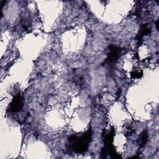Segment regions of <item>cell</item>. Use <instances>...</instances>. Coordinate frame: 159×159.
Returning a JSON list of instances; mask_svg holds the SVG:
<instances>
[{
	"label": "cell",
	"instance_id": "cell-8",
	"mask_svg": "<svg viewBox=\"0 0 159 159\" xmlns=\"http://www.w3.org/2000/svg\"><path fill=\"white\" fill-rule=\"evenodd\" d=\"M155 26H156L157 29H158V20H157V21H156V23H155Z\"/></svg>",
	"mask_w": 159,
	"mask_h": 159
},
{
	"label": "cell",
	"instance_id": "cell-7",
	"mask_svg": "<svg viewBox=\"0 0 159 159\" xmlns=\"http://www.w3.org/2000/svg\"><path fill=\"white\" fill-rule=\"evenodd\" d=\"M121 93V89H119V90H118V93H117V95L118 96V97H120Z\"/></svg>",
	"mask_w": 159,
	"mask_h": 159
},
{
	"label": "cell",
	"instance_id": "cell-5",
	"mask_svg": "<svg viewBox=\"0 0 159 159\" xmlns=\"http://www.w3.org/2000/svg\"><path fill=\"white\" fill-rule=\"evenodd\" d=\"M148 134L146 131H144L143 132L140 137L139 138V141H138V143H139V145L140 147H143L145 145L147 140H148Z\"/></svg>",
	"mask_w": 159,
	"mask_h": 159
},
{
	"label": "cell",
	"instance_id": "cell-4",
	"mask_svg": "<svg viewBox=\"0 0 159 159\" xmlns=\"http://www.w3.org/2000/svg\"><path fill=\"white\" fill-rule=\"evenodd\" d=\"M150 32V29L148 28V26L146 24H144L139 31V34L137 36V39L139 42L141 41L143 37L145 36L146 34H148Z\"/></svg>",
	"mask_w": 159,
	"mask_h": 159
},
{
	"label": "cell",
	"instance_id": "cell-6",
	"mask_svg": "<svg viewBox=\"0 0 159 159\" xmlns=\"http://www.w3.org/2000/svg\"><path fill=\"white\" fill-rule=\"evenodd\" d=\"M142 72L140 70H134L132 71V72H131V76H132V78H139L142 76Z\"/></svg>",
	"mask_w": 159,
	"mask_h": 159
},
{
	"label": "cell",
	"instance_id": "cell-1",
	"mask_svg": "<svg viewBox=\"0 0 159 159\" xmlns=\"http://www.w3.org/2000/svg\"><path fill=\"white\" fill-rule=\"evenodd\" d=\"M92 137L91 130H88L81 137H77L74 135H71L68 137V142L71 150L77 153L85 152L88 148Z\"/></svg>",
	"mask_w": 159,
	"mask_h": 159
},
{
	"label": "cell",
	"instance_id": "cell-3",
	"mask_svg": "<svg viewBox=\"0 0 159 159\" xmlns=\"http://www.w3.org/2000/svg\"><path fill=\"white\" fill-rule=\"evenodd\" d=\"M121 50L119 47L111 45L110 47V52L108 55L106 61L109 63L115 62L119 57Z\"/></svg>",
	"mask_w": 159,
	"mask_h": 159
},
{
	"label": "cell",
	"instance_id": "cell-2",
	"mask_svg": "<svg viewBox=\"0 0 159 159\" xmlns=\"http://www.w3.org/2000/svg\"><path fill=\"white\" fill-rule=\"evenodd\" d=\"M23 105V98L20 94H18L14 97L10 103L8 110L11 113H16L21 110Z\"/></svg>",
	"mask_w": 159,
	"mask_h": 159
}]
</instances>
